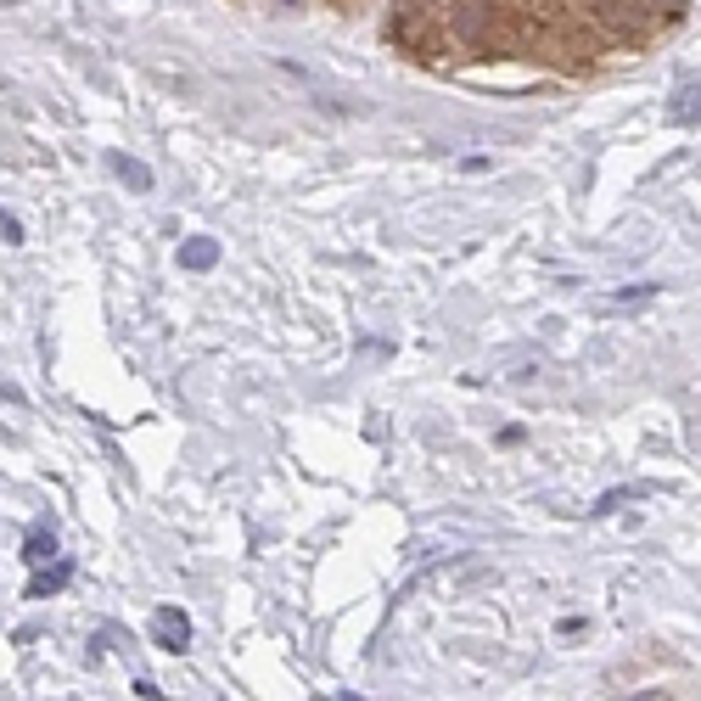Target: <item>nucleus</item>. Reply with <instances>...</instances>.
<instances>
[{
  "label": "nucleus",
  "instance_id": "obj_1",
  "mask_svg": "<svg viewBox=\"0 0 701 701\" xmlns=\"http://www.w3.org/2000/svg\"><path fill=\"white\" fill-rule=\"evenodd\" d=\"M152 645L169 651V657H180V651L191 645V623H186L180 606H158V612H152Z\"/></svg>",
  "mask_w": 701,
  "mask_h": 701
},
{
  "label": "nucleus",
  "instance_id": "obj_2",
  "mask_svg": "<svg viewBox=\"0 0 701 701\" xmlns=\"http://www.w3.org/2000/svg\"><path fill=\"white\" fill-rule=\"evenodd\" d=\"M68 578H73V556H51V567H34V578H29V601H45V595L68 589Z\"/></svg>",
  "mask_w": 701,
  "mask_h": 701
},
{
  "label": "nucleus",
  "instance_id": "obj_3",
  "mask_svg": "<svg viewBox=\"0 0 701 701\" xmlns=\"http://www.w3.org/2000/svg\"><path fill=\"white\" fill-rule=\"evenodd\" d=\"M219 264V242L214 236H191V242H180V270L202 275V270H214Z\"/></svg>",
  "mask_w": 701,
  "mask_h": 701
},
{
  "label": "nucleus",
  "instance_id": "obj_4",
  "mask_svg": "<svg viewBox=\"0 0 701 701\" xmlns=\"http://www.w3.org/2000/svg\"><path fill=\"white\" fill-rule=\"evenodd\" d=\"M668 113H673V124H701V85H685V90H673Z\"/></svg>",
  "mask_w": 701,
  "mask_h": 701
},
{
  "label": "nucleus",
  "instance_id": "obj_5",
  "mask_svg": "<svg viewBox=\"0 0 701 701\" xmlns=\"http://www.w3.org/2000/svg\"><path fill=\"white\" fill-rule=\"evenodd\" d=\"M107 163H113V174H118V180H124L129 191H152V169H146V163L124 158V152H113V158H107Z\"/></svg>",
  "mask_w": 701,
  "mask_h": 701
},
{
  "label": "nucleus",
  "instance_id": "obj_6",
  "mask_svg": "<svg viewBox=\"0 0 701 701\" xmlns=\"http://www.w3.org/2000/svg\"><path fill=\"white\" fill-rule=\"evenodd\" d=\"M51 556H57V539H51V528H34L29 539H23V561H29V567H45Z\"/></svg>",
  "mask_w": 701,
  "mask_h": 701
},
{
  "label": "nucleus",
  "instance_id": "obj_7",
  "mask_svg": "<svg viewBox=\"0 0 701 701\" xmlns=\"http://www.w3.org/2000/svg\"><path fill=\"white\" fill-rule=\"evenodd\" d=\"M0 236H6V242H12V247H17V242H23V225H17V219H12V214H0Z\"/></svg>",
  "mask_w": 701,
  "mask_h": 701
}]
</instances>
